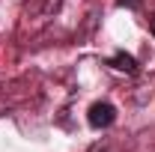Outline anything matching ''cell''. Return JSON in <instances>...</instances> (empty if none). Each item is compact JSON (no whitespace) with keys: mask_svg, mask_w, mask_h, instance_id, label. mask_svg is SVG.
<instances>
[{"mask_svg":"<svg viewBox=\"0 0 155 152\" xmlns=\"http://www.w3.org/2000/svg\"><path fill=\"white\" fill-rule=\"evenodd\" d=\"M122 6H140V0H119Z\"/></svg>","mask_w":155,"mask_h":152,"instance_id":"3957f363","label":"cell"},{"mask_svg":"<svg viewBox=\"0 0 155 152\" xmlns=\"http://www.w3.org/2000/svg\"><path fill=\"white\" fill-rule=\"evenodd\" d=\"M149 27H152V33H155V18H152V21H149Z\"/></svg>","mask_w":155,"mask_h":152,"instance_id":"277c9868","label":"cell"},{"mask_svg":"<svg viewBox=\"0 0 155 152\" xmlns=\"http://www.w3.org/2000/svg\"><path fill=\"white\" fill-rule=\"evenodd\" d=\"M110 63H114L116 69H122V72H128V75H134V72H137V63H134V57H131V54H125V51H116Z\"/></svg>","mask_w":155,"mask_h":152,"instance_id":"7a4b0ae2","label":"cell"},{"mask_svg":"<svg viewBox=\"0 0 155 152\" xmlns=\"http://www.w3.org/2000/svg\"><path fill=\"white\" fill-rule=\"evenodd\" d=\"M87 119H90L93 128H107V125L116 119V111H114V104H107V101H96V104L90 107Z\"/></svg>","mask_w":155,"mask_h":152,"instance_id":"6da1fadb","label":"cell"}]
</instances>
